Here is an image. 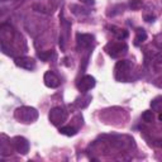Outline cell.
<instances>
[{
	"instance_id": "6da1fadb",
	"label": "cell",
	"mask_w": 162,
	"mask_h": 162,
	"mask_svg": "<svg viewBox=\"0 0 162 162\" xmlns=\"http://www.w3.org/2000/svg\"><path fill=\"white\" fill-rule=\"evenodd\" d=\"M14 117L19 122L25 123V124H29V123H33V122L37 120L38 112L34 108H30V107H20V108L15 109Z\"/></svg>"
},
{
	"instance_id": "7a4b0ae2",
	"label": "cell",
	"mask_w": 162,
	"mask_h": 162,
	"mask_svg": "<svg viewBox=\"0 0 162 162\" xmlns=\"http://www.w3.org/2000/svg\"><path fill=\"white\" fill-rule=\"evenodd\" d=\"M114 75L118 81H127L129 77V71H131V62L128 60H120L117 62Z\"/></svg>"
},
{
	"instance_id": "3957f363",
	"label": "cell",
	"mask_w": 162,
	"mask_h": 162,
	"mask_svg": "<svg viewBox=\"0 0 162 162\" xmlns=\"http://www.w3.org/2000/svg\"><path fill=\"white\" fill-rule=\"evenodd\" d=\"M105 51L112 57H119L122 55H125L128 51V46L124 42H110L107 44Z\"/></svg>"
},
{
	"instance_id": "277c9868",
	"label": "cell",
	"mask_w": 162,
	"mask_h": 162,
	"mask_svg": "<svg viewBox=\"0 0 162 162\" xmlns=\"http://www.w3.org/2000/svg\"><path fill=\"white\" fill-rule=\"evenodd\" d=\"M48 118H50V122H51L53 125H60V124H62L63 122H66V119H67V113L65 112L61 107H55V108L51 109Z\"/></svg>"
},
{
	"instance_id": "5b68a950",
	"label": "cell",
	"mask_w": 162,
	"mask_h": 162,
	"mask_svg": "<svg viewBox=\"0 0 162 162\" xmlns=\"http://www.w3.org/2000/svg\"><path fill=\"white\" fill-rule=\"evenodd\" d=\"M15 65H17L18 67H20V69L29 70V71H32V70L36 69V61H34L33 58L25 57V56L15 58Z\"/></svg>"
},
{
	"instance_id": "8992f818",
	"label": "cell",
	"mask_w": 162,
	"mask_h": 162,
	"mask_svg": "<svg viewBox=\"0 0 162 162\" xmlns=\"http://www.w3.org/2000/svg\"><path fill=\"white\" fill-rule=\"evenodd\" d=\"M95 86V77L91 75H85L77 84V87L81 92H86L89 90H91Z\"/></svg>"
},
{
	"instance_id": "52a82bcc",
	"label": "cell",
	"mask_w": 162,
	"mask_h": 162,
	"mask_svg": "<svg viewBox=\"0 0 162 162\" xmlns=\"http://www.w3.org/2000/svg\"><path fill=\"white\" fill-rule=\"evenodd\" d=\"M43 81H44V85H46L47 87H51V89H56V87H58L60 84H61L58 76H57L55 72H52V71H47V72L44 74Z\"/></svg>"
},
{
	"instance_id": "ba28073f",
	"label": "cell",
	"mask_w": 162,
	"mask_h": 162,
	"mask_svg": "<svg viewBox=\"0 0 162 162\" xmlns=\"http://www.w3.org/2000/svg\"><path fill=\"white\" fill-rule=\"evenodd\" d=\"M76 41H77V48L82 50V48H87L91 46L92 41H94V36L91 34H86V33H77L76 36Z\"/></svg>"
},
{
	"instance_id": "9c48e42d",
	"label": "cell",
	"mask_w": 162,
	"mask_h": 162,
	"mask_svg": "<svg viewBox=\"0 0 162 162\" xmlns=\"http://www.w3.org/2000/svg\"><path fill=\"white\" fill-rule=\"evenodd\" d=\"M13 144H14V148L22 154H27L29 151V142L24 137H15Z\"/></svg>"
},
{
	"instance_id": "30bf717a",
	"label": "cell",
	"mask_w": 162,
	"mask_h": 162,
	"mask_svg": "<svg viewBox=\"0 0 162 162\" xmlns=\"http://www.w3.org/2000/svg\"><path fill=\"white\" fill-rule=\"evenodd\" d=\"M110 32H113V34L120 41H123V39H125L128 37V32L125 29H123V28H118V27L113 25V27H110Z\"/></svg>"
},
{
	"instance_id": "8fae6325",
	"label": "cell",
	"mask_w": 162,
	"mask_h": 162,
	"mask_svg": "<svg viewBox=\"0 0 162 162\" xmlns=\"http://www.w3.org/2000/svg\"><path fill=\"white\" fill-rule=\"evenodd\" d=\"M152 67L154 72H162V53H157L152 60Z\"/></svg>"
},
{
	"instance_id": "7c38bea8",
	"label": "cell",
	"mask_w": 162,
	"mask_h": 162,
	"mask_svg": "<svg viewBox=\"0 0 162 162\" xmlns=\"http://www.w3.org/2000/svg\"><path fill=\"white\" fill-rule=\"evenodd\" d=\"M90 102H91V96L90 95H84V96H81V98L76 99V105L81 109H84L90 104Z\"/></svg>"
},
{
	"instance_id": "4fadbf2b",
	"label": "cell",
	"mask_w": 162,
	"mask_h": 162,
	"mask_svg": "<svg viewBox=\"0 0 162 162\" xmlns=\"http://www.w3.org/2000/svg\"><path fill=\"white\" fill-rule=\"evenodd\" d=\"M76 132H77V131H76L74 127H61V128H60V133H61V134H65V136H69V137L75 136Z\"/></svg>"
},
{
	"instance_id": "5bb4252c",
	"label": "cell",
	"mask_w": 162,
	"mask_h": 162,
	"mask_svg": "<svg viewBox=\"0 0 162 162\" xmlns=\"http://www.w3.org/2000/svg\"><path fill=\"white\" fill-rule=\"evenodd\" d=\"M146 39H147V33H146L143 29H138V30H137V36H136V42H134V43L138 46V44L143 43Z\"/></svg>"
},
{
	"instance_id": "9a60e30c",
	"label": "cell",
	"mask_w": 162,
	"mask_h": 162,
	"mask_svg": "<svg viewBox=\"0 0 162 162\" xmlns=\"http://www.w3.org/2000/svg\"><path fill=\"white\" fill-rule=\"evenodd\" d=\"M151 107L153 110L156 112H162V96H158V98H156L152 103H151Z\"/></svg>"
},
{
	"instance_id": "2e32d148",
	"label": "cell",
	"mask_w": 162,
	"mask_h": 162,
	"mask_svg": "<svg viewBox=\"0 0 162 162\" xmlns=\"http://www.w3.org/2000/svg\"><path fill=\"white\" fill-rule=\"evenodd\" d=\"M143 5L142 0H129V8L132 10H139Z\"/></svg>"
},
{
	"instance_id": "e0dca14e",
	"label": "cell",
	"mask_w": 162,
	"mask_h": 162,
	"mask_svg": "<svg viewBox=\"0 0 162 162\" xmlns=\"http://www.w3.org/2000/svg\"><path fill=\"white\" fill-rule=\"evenodd\" d=\"M142 119H143V122H146V123H152V122H153V119H154V114H153V112H151V110L144 112V113L142 114Z\"/></svg>"
},
{
	"instance_id": "ac0fdd59",
	"label": "cell",
	"mask_w": 162,
	"mask_h": 162,
	"mask_svg": "<svg viewBox=\"0 0 162 162\" xmlns=\"http://www.w3.org/2000/svg\"><path fill=\"white\" fill-rule=\"evenodd\" d=\"M72 8H75V9H77V10H72L75 14H77V15H87V14H90V10L89 9H86V8H80V7H77V5H71Z\"/></svg>"
},
{
	"instance_id": "d6986e66",
	"label": "cell",
	"mask_w": 162,
	"mask_h": 162,
	"mask_svg": "<svg viewBox=\"0 0 162 162\" xmlns=\"http://www.w3.org/2000/svg\"><path fill=\"white\" fill-rule=\"evenodd\" d=\"M52 56V51H44V52H38V57L42 61H48Z\"/></svg>"
},
{
	"instance_id": "ffe728a7",
	"label": "cell",
	"mask_w": 162,
	"mask_h": 162,
	"mask_svg": "<svg viewBox=\"0 0 162 162\" xmlns=\"http://www.w3.org/2000/svg\"><path fill=\"white\" fill-rule=\"evenodd\" d=\"M144 20L146 22H153L154 20V15H152V14H144Z\"/></svg>"
},
{
	"instance_id": "44dd1931",
	"label": "cell",
	"mask_w": 162,
	"mask_h": 162,
	"mask_svg": "<svg viewBox=\"0 0 162 162\" xmlns=\"http://www.w3.org/2000/svg\"><path fill=\"white\" fill-rule=\"evenodd\" d=\"M80 2L84 3V4H87V5H94L95 4L94 0H80Z\"/></svg>"
},
{
	"instance_id": "7402d4cb",
	"label": "cell",
	"mask_w": 162,
	"mask_h": 162,
	"mask_svg": "<svg viewBox=\"0 0 162 162\" xmlns=\"http://www.w3.org/2000/svg\"><path fill=\"white\" fill-rule=\"evenodd\" d=\"M156 146H158V147H161V148H162V141H157Z\"/></svg>"
},
{
	"instance_id": "603a6c76",
	"label": "cell",
	"mask_w": 162,
	"mask_h": 162,
	"mask_svg": "<svg viewBox=\"0 0 162 162\" xmlns=\"http://www.w3.org/2000/svg\"><path fill=\"white\" fill-rule=\"evenodd\" d=\"M158 120H159V122H162V112L158 114Z\"/></svg>"
},
{
	"instance_id": "cb8c5ba5",
	"label": "cell",
	"mask_w": 162,
	"mask_h": 162,
	"mask_svg": "<svg viewBox=\"0 0 162 162\" xmlns=\"http://www.w3.org/2000/svg\"><path fill=\"white\" fill-rule=\"evenodd\" d=\"M0 2H3V3H4V2H10V0H0Z\"/></svg>"
}]
</instances>
